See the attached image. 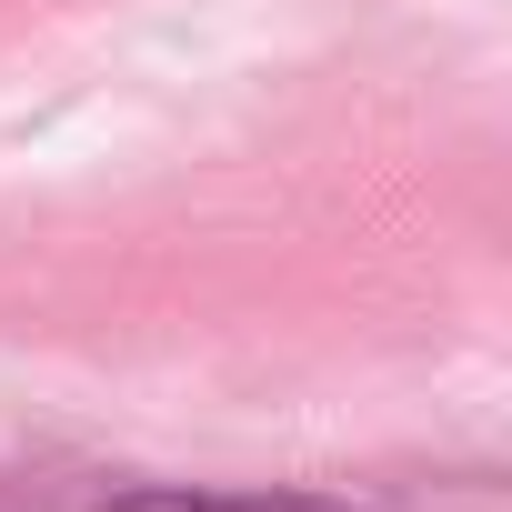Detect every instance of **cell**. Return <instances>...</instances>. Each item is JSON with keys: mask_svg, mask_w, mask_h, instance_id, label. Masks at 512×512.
<instances>
[{"mask_svg": "<svg viewBox=\"0 0 512 512\" xmlns=\"http://www.w3.org/2000/svg\"><path fill=\"white\" fill-rule=\"evenodd\" d=\"M101 512H352V502H322V492H121Z\"/></svg>", "mask_w": 512, "mask_h": 512, "instance_id": "1", "label": "cell"}]
</instances>
